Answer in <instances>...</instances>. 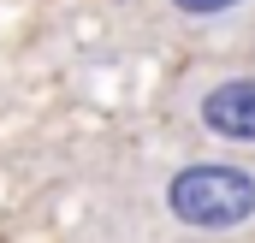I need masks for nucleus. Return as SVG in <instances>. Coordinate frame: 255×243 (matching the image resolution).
Wrapping results in <instances>:
<instances>
[{"instance_id":"nucleus-3","label":"nucleus","mask_w":255,"mask_h":243,"mask_svg":"<svg viewBox=\"0 0 255 243\" xmlns=\"http://www.w3.org/2000/svg\"><path fill=\"white\" fill-rule=\"evenodd\" d=\"M244 0H172V12H184V18H226V12H238Z\"/></svg>"},{"instance_id":"nucleus-2","label":"nucleus","mask_w":255,"mask_h":243,"mask_svg":"<svg viewBox=\"0 0 255 243\" xmlns=\"http://www.w3.org/2000/svg\"><path fill=\"white\" fill-rule=\"evenodd\" d=\"M202 124L226 142H255V77H226L202 95Z\"/></svg>"},{"instance_id":"nucleus-1","label":"nucleus","mask_w":255,"mask_h":243,"mask_svg":"<svg viewBox=\"0 0 255 243\" xmlns=\"http://www.w3.org/2000/svg\"><path fill=\"white\" fill-rule=\"evenodd\" d=\"M166 214L184 232H238L255 220V172L232 160H196L166 178Z\"/></svg>"}]
</instances>
